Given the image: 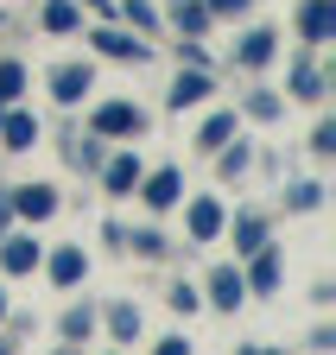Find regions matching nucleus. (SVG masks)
I'll list each match as a JSON object with an SVG mask.
<instances>
[{
  "mask_svg": "<svg viewBox=\"0 0 336 355\" xmlns=\"http://www.w3.org/2000/svg\"><path fill=\"white\" fill-rule=\"evenodd\" d=\"M19 209H26V216H45V209H51V191H19Z\"/></svg>",
  "mask_w": 336,
  "mask_h": 355,
  "instance_id": "1",
  "label": "nucleus"
},
{
  "mask_svg": "<svg viewBox=\"0 0 336 355\" xmlns=\"http://www.w3.org/2000/svg\"><path fill=\"white\" fill-rule=\"evenodd\" d=\"M305 32H311V38H324V32H330V7H324V0L305 13Z\"/></svg>",
  "mask_w": 336,
  "mask_h": 355,
  "instance_id": "2",
  "label": "nucleus"
},
{
  "mask_svg": "<svg viewBox=\"0 0 336 355\" xmlns=\"http://www.w3.org/2000/svg\"><path fill=\"white\" fill-rule=\"evenodd\" d=\"M32 260H38L32 241H13V248H7V266H13V273H19V266H32Z\"/></svg>",
  "mask_w": 336,
  "mask_h": 355,
  "instance_id": "3",
  "label": "nucleus"
},
{
  "mask_svg": "<svg viewBox=\"0 0 336 355\" xmlns=\"http://www.w3.org/2000/svg\"><path fill=\"white\" fill-rule=\"evenodd\" d=\"M191 229H197V235H216V203H197V216H191Z\"/></svg>",
  "mask_w": 336,
  "mask_h": 355,
  "instance_id": "4",
  "label": "nucleus"
},
{
  "mask_svg": "<svg viewBox=\"0 0 336 355\" xmlns=\"http://www.w3.org/2000/svg\"><path fill=\"white\" fill-rule=\"evenodd\" d=\"M32 133H38V127H32L26 114H13V121H7V140H13V146H26V140H32Z\"/></svg>",
  "mask_w": 336,
  "mask_h": 355,
  "instance_id": "5",
  "label": "nucleus"
},
{
  "mask_svg": "<svg viewBox=\"0 0 336 355\" xmlns=\"http://www.w3.org/2000/svg\"><path fill=\"white\" fill-rule=\"evenodd\" d=\"M172 191H178V178L159 171V178H152V203H172Z\"/></svg>",
  "mask_w": 336,
  "mask_h": 355,
  "instance_id": "6",
  "label": "nucleus"
},
{
  "mask_svg": "<svg viewBox=\"0 0 336 355\" xmlns=\"http://www.w3.org/2000/svg\"><path fill=\"white\" fill-rule=\"evenodd\" d=\"M102 127H108V133H121V127H134V108H108V114H102Z\"/></svg>",
  "mask_w": 336,
  "mask_h": 355,
  "instance_id": "7",
  "label": "nucleus"
},
{
  "mask_svg": "<svg viewBox=\"0 0 336 355\" xmlns=\"http://www.w3.org/2000/svg\"><path fill=\"white\" fill-rule=\"evenodd\" d=\"M108 184H114V191H127V184H134V159H121V165L108 171Z\"/></svg>",
  "mask_w": 336,
  "mask_h": 355,
  "instance_id": "8",
  "label": "nucleus"
},
{
  "mask_svg": "<svg viewBox=\"0 0 336 355\" xmlns=\"http://www.w3.org/2000/svg\"><path fill=\"white\" fill-rule=\"evenodd\" d=\"M82 83H89V76H82V70H58V89H64V96H76V89Z\"/></svg>",
  "mask_w": 336,
  "mask_h": 355,
  "instance_id": "9",
  "label": "nucleus"
},
{
  "mask_svg": "<svg viewBox=\"0 0 336 355\" xmlns=\"http://www.w3.org/2000/svg\"><path fill=\"white\" fill-rule=\"evenodd\" d=\"M216 292H222V304H235V298H241V279H235V273H222V279H216Z\"/></svg>",
  "mask_w": 336,
  "mask_h": 355,
  "instance_id": "10",
  "label": "nucleus"
},
{
  "mask_svg": "<svg viewBox=\"0 0 336 355\" xmlns=\"http://www.w3.org/2000/svg\"><path fill=\"white\" fill-rule=\"evenodd\" d=\"M13 89H19V70H13V64H0V96H13Z\"/></svg>",
  "mask_w": 336,
  "mask_h": 355,
  "instance_id": "11",
  "label": "nucleus"
},
{
  "mask_svg": "<svg viewBox=\"0 0 336 355\" xmlns=\"http://www.w3.org/2000/svg\"><path fill=\"white\" fill-rule=\"evenodd\" d=\"M229 7H241V0H216V13H229Z\"/></svg>",
  "mask_w": 336,
  "mask_h": 355,
  "instance_id": "12",
  "label": "nucleus"
}]
</instances>
